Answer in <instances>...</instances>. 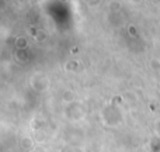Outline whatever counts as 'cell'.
<instances>
[{
  "instance_id": "cell-1",
  "label": "cell",
  "mask_w": 160,
  "mask_h": 152,
  "mask_svg": "<svg viewBox=\"0 0 160 152\" xmlns=\"http://www.w3.org/2000/svg\"><path fill=\"white\" fill-rule=\"evenodd\" d=\"M16 47L18 48V50H25V48L28 47L27 38H24V37H18V38H16Z\"/></svg>"
},
{
  "instance_id": "cell-2",
  "label": "cell",
  "mask_w": 160,
  "mask_h": 152,
  "mask_svg": "<svg viewBox=\"0 0 160 152\" xmlns=\"http://www.w3.org/2000/svg\"><path fill=\"white\" fill-rule=\"evenodd\" d=\"M34 38H35V41H38V42L45 41V39L48 38V34H47V31L39 30V31H37V34L34 35Z\"/></svg>"
},
{
  "instance_id": "cell-3",
  "label": "cell",
  "mask_w": 160,
  "mask_h": 152,
  "mask_svg": "<svg viewBox=\"0 0 160 152\" xmlns=\"http://www.w3.org/2000/svg\"><path fill=\"white\" fill-rule=\"evenodd\" d=\"M84 3L88 7H97V6H100L101 0H84Z\"/></svg>"
}]
</instances>
